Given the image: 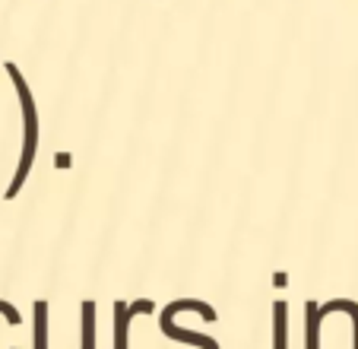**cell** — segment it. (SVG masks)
<instances>
[{"label": "cell", "instance_id": "6da1fadb", "mask_svg": "<svg viewBox=\"0 0 358 349\" xmlns=\"http://www.w3.org/2000/svg\"><path fill=\"white\" fill-rule=\"evenodd\" d=\"M7 67V76L13 80L16 86V95H20V105H22V156H20V165H16V174L13 182L7 184V200H13L16 194H20V188L26 184L29 172H32V162H35V153H38V108H35V99H32V89H29V83L22 80L20 67H16L13 61L3 64Z\"/></svg>", "mask_w": 358, "mask_h": 349}]
</instances>
